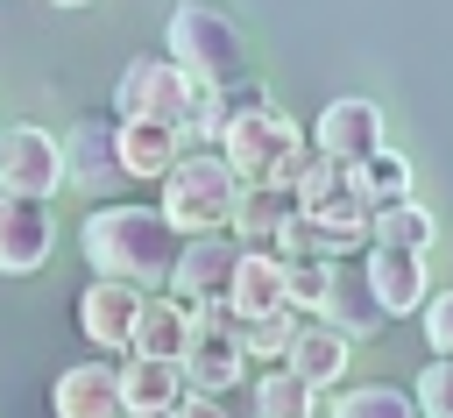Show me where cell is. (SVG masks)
<instances>
[{"label": "cell", "mask_w": 453, "mask_h": 418, "mask_svg": "<svg viewBox=\"0 0 453 418\" xmlns=\"http://www.w3.org/2000/svg\"><path fill=\"white\" fill-rule=\"evenodd\" d=\"M418 418H453V354H432L418 375Z\"/></svg>", "instance_id": "28"}, {"label": "cell", "mask_w": 453, "mask_h": 418, "mask_svg": "<svg viewBox=\"0 0 453 418\" xmlns=\"http://www.w3.org/2000/svg\"><path fill=\"white\" fill-rule=\"evenodd\" d=\"M142 305H149V290H134V283H120V276H92L85 298H78V326H85L92 347H127Z\"/></svg>", "instance_id": "13"}, {"label": "cell", "mask_w": 453, "mask_h": 418, "mask_svg": "<svg viewBox=\"0 0 453 418\" xmlns=\"http://www.w3.org/2000/svg\"><path fill=\"white\" fill-rule=\"evenodd\" d=\"M361 269H368V283H375V305H382L389 319H411V312H425V298H432V269H425V255H418V248H382V241H368Z\"/></svg>", "instance_id": "12"}, {"label": "cell", "mask_w": 453, "mask_h": 418, "mask_svg": "<svg viewBox=\"0 0 453 418\" xmlns=\"http://www.w3.org/2000/svg\"><path fill=\"white\" fill-rule=\"evenodd\" d=\"M78 248H85V262L99 276H120L134 290H156V283H170L184 234L163 220V205H99L85 220Z\"/></svg>", "instance_id": "1"}, {"label": "cell", "mask_w": 453, "mask_h": 418, "mask_svg": "<svg viewBox=\"0 0 453 418\" xmlns=\"http://www.w3.org/2000/svg\"><path fill=\"white\" fill-rule=\"evenodd\" d=\"M326 326H340L347 340H368V333H382V305H375V283H368V269L361 262H347V255H333V290H326V312H319Z\"/></svg>", "instance_id": "15"}, {"label": "cell", "mask_w": 453, "mask_h": 418, "mask_svg": "<svg viewBox=\"0 0 453 418\" xmlns=\"http://www.w3.org/2000/svg\"><path fill=\"white\" fill-rule=\"evenodd\" d=\"M50 411H57V418H127V404H120V368H106V361L64 368V375L50 383Z\"/></svg>", "instance_id": "14"}, {"label": "cell", "mask_w": 453, "mask_h": 418, "mask_svg": "<svg viewBox=\"0 0 453 418\" xmlns=\"http://www.w3.org/2000/svg\"><path fill=\"white\" fill-rule=\"evenodd\" d=\"M418 319H425V340H432V354H453V290H432Z\"/></svg>", "instance_id": "29"}, {"label": "cell", "mask_w": 453, "mask_h": 418, "mask_svg": "<svg viewBox=\"0 0 453 418\" xmlns=\"http://www.w3.org/2000/svg\"><path fill=\"white\" fill-rule=\"evenodd\" d=\"M191 99H198V78H191L184 64H170V57H134V64L120 71V85H113L120 120H163V128H177V135H184V120H191Z\"/></svg>", "instance_id": "6"}, {"label": "cell", "mask_w": 453, "mask_h": 418, "mask_svg": "<svg viewBox=\"0 0 453 418\" xmlns=\"http://www.w3.org/2000/svg\"><path fill=\"white\" fill-rule=\"evenodd\" d=\"M326 418H418V397L396 383H354L326 404Z\"/></svg>", "instance_id": "24"}, {"label": "cell", "mask_w": 453, "mask_h": 418, "mask_svg": "<svg viewBox=\"0 0 453 418\" xmlns=\"http://www.w3.org/2000/svg\"><path fill=\"white\" fill-rule=\"evenodd\" d=\"M191 347V305L184 298H149L142 319H134V340L127 354H156V361H184Z\"/></svg>", "instance_id": "20"}, {"label": "cell", "mask_w": 453, "mask_h": 418, "mask_svg": "<svg viewBox=\"0 0 453 418\" xmlns=\"http://www.w3.org/2000/svg\"><path fill=\"white\" fill-rule=\"evenodd\" d=\"M184 390H205V397H226L248 368V347H241V312L226 298L212 305H191V347H184Z\"/></svg>", "instance_id": "4"}, {"label": "cell", "mask_w": 453, "mask_h": 418, "mask_svg": "<svg viewBox=\"0 0 453 418\" xmlns=\"http://www.w3.org/2000/svg\"><path fill=\"white\" fill-rule=\"evenodd\" d=\"M354 191H361L368 205H396V198H411V156L375 149L368 163H354Z\"/></svg>", "instance_id": "25"}, {"label": "cell", "mask_w": 453, "mask_h": 418, "mask_svg": "<svg viewBox=\"0 0 453 418\" xmlns=\"http://www.w3.org/2000/svg\"><path fill=\"white\" fill-rule=\"evenodd\" d=\"M255 418H319V390L276 361V368L255 383Z\"/></svg>", "instance_id": "23"}, {"label": "cell", "mask_w": 453, "mask_h": 418, "mask_svg": "<svg viewBox=\"0 0 453 418\" xmlns=\"http://www.w3.org/2000/svg\"><path fill=\"white\" fill-rule=\"evenodd\" d=\"M241 248H248V241H241L234 227H219V234H184L177 269H170V298H184V305H212V298H226Z\"/></svg>", "instance_id": "8"}, {"label": "cell", "mask_w": 453, "mask_h": 418, "mask_svg": "<svg viewBox=\"0 0 453 418\" xmlns=\"http://www.w3.org/2000/svg\"><path fill=\"white\" fill-rule=\"evenodd\" d=\"M326 290H333V255H297V262H283V298H290V312H326Z\"/></svg>", "instance_id": "26"}, {"label": "cell", "mask_w": 453, "mask_h": 418, "mask_svg": "<svg viewBox=\"0 0 453 418\" xmlns=\"http://www.w3.org/2000/svg\"><path fill=\"white\" fill-rule=\"evenodd\" d=\"M184 397V368L156 361V354H127L120 361V404L127 418H170V404Z\"/></svg>", "instance_id": "17"}, {"label": "cell", "mask_w": 453, "mask_h": 418, "mask_svg": "<svg viewBox=\"0 0 453 418\" xmlns=\"http://www.w3.org/2000/svg\"><path fill=\"white\" fill-rule=\"evenodd\" d=\"M297 326H304V312H269V319H241V347L255 354V361H283L290 354V340H297Z\"/></svg>", "instance_id": "27"}, {"label": "cell", "mask_w": 453, "mask_h": 418, "mask_svg": "<svg viewBox=\"0 0 453 418\" xmlns=\"http://www.w3.org/2000/svg\"><path fill=\"white\" fill-rule=\"evenodd\" d=\"M297 220V191L290 184H241L234 198V234L248 248H276V234Z\"/></svg>", "instance_id": "19"}, {"label": "cell", "mask_w": 453, "mask_h": 418, "mask_svg": "<svg viewBox=\"0 0 453 418\" xmlns=\"http://www.w3.org/2000/svg\"><path fill=\"white\" fill-rule=\"evenodd\" d=\"M50 7H92V0H50Z\"/></svg>", "instance_id": "31"}, {"label": "cell", "mask_w": 453, "mask_h": 418, "mask_svg": "<svg viewBox=\"0 0 453 418\" xmlns=\"http://www.w3.org/2000/svg\"><path fill=\"white\" fill-rule=\"evenodd\" d=\"M226 305H234L241 319L283 312V305H290V298H283V255H276V248H241L234 283H226Z\"/></svg>", "instance_id": "16"}, {"label": "cell", "mask_w": 453, "mask_h": 418, "mask_svg": "<svg viewBox=\"0 0 453 418\" xmlns=\"http://www.w3.org/2000/svg\"><path fill=\"white\" fill-rule=\"evenodd\" d=\"M64 184H71V170H64V135H50V128H35V120L0 128V191L50 205Z\"/></svg>", "instance_id": "7"}, {"label": "cell", "mask_w": 453, "mask_h": 418, "mask_svg": "<svg viewBox=\"0 0 453 418\" xmlns=\"http://www.w3.org/2000/svg\"><path fill=\"white\" fill-rule=\"evenodd\" d=\"M297 149H304L297 120H290V113H276L269 99H262V106H248V113H234V120H226V135H219V156L234 163V177H241V184H276L283 156H297Z\"/></svg>", "instance_id": "5"}, {"label": "cell", "mask_w": 453, "mask_h": 418, "mask_svg": "<svg viewBox=\"0 0 453 418\" xmlns=\"http://www.w3.org/2000/svg\"><path fill=\"white\" fill-rule=\"evenodd\" d=\"M311 149H319L326 163H340V170L368 163V156L382 149V106L361 99V92L326 99V113H319V128H311Z\"/></svg>", "instance_id": "9"}, {"label": "cell", "mask_w": 453, "mask_h": 418, "mask_svg": "<svg viewBox=\"0 0 453 418\" xmlns=\"http://www.w3.org/2000/svg\"><path fill=\"white\" fill-rule=\"evenodd\" d=\"M432 234H439V220L418 205V198H396V205H375V227H368V241H382V248H432Z\"/></svg>", "instance_id": "22"}, {"label": "cell", "mask_w": 453, "mask_h": 418, "mask_svg": "<svg viewBox=\"0 0 453 418\" xmlns=\"http://www.w3.org/2000/svg\"><path fill=\"white\" fill-rule=\"evenodd\" d=\"M64 170H71V191H85V198H106L113 184H127V163H120V120L85 113V120L64 135Z\"/></svg>", "instance_id": "10"}, {"label": "cell", "mask_w": 453, "mask_h": 418, "mask_svg": "<svg viewBox=\"0 0 453 418\" xmlns=\"http://www.w3.org/2000/svg\"><path fill=\"white\" fill-rule=\"evenodd\" d=\"M184 156V135L163 128V120H120V163L127 177H170Z\"/></svg>", "instance_id": "21"}, {"label": "cell", "mask_w": 453, "mask_h": 418, "mask_svg": "<svg viewBox=\"0 0 453 418\" xmlns=\"http://www.w3.org/2000/svg\"><path fill=\"white\" fill-rule=\"evenodd\" d=\"M234 198H241V177L219 149H184L177 170L163 177V220L177 234H219L234 227Z\"/></svg>", "instance_id": "3"}, {"label": "cell", "mask_w": 453, "mask_h": 418, "mask_svg": "<svg viewBox=\"0 0 453 418\" xmlns=\"http://www.w3.org/2000/svg\"><path fill=\"white\" fill-rule=\"evenodd\" d=\"M57 248V220L42 198H14L0 191V276H35Z\"/></svg>", "instance_id": "11"}, {"label": "cell", "mask_w": 453, "mask_h": 418, "mask_svg": "<svg viewBox=\"0 0 453 418\" xmlns=\"http://www.w3.org/2000/svg\"><path fill=\"white\" fill-rule=\"evenodd\" d=\"M163 43H170V64H184L198 85H241V71H248V35L212 0H177Z\"/></svg>", "instance_id": "2"}, {"label": "cell", "mask_w": 453, "mask_h": 418, "mask_svg": "<svg viewBox=\"0 0 453 418\" xmlns=\"http://www.w3.org/2000/svg\"><path fill=\"white\" fill-rule=\"evenodd\" d=\"M170 418H226V397H205V390H184L170 404Z\"/></svg>", "instance_id": "30"}, {"label": "cell", "mask_w": 453, "mask_h": 418, "mask_svg": "<svg viewBox=\"0 0 453 418\" xmlns=\"http://www.w3.org/2000/svg\"><path fill=\"white\" fill-rule=\"evenodd\" d=\"M347 354H354V340H347L340 326L304 319V326H297V340H290V354H283V368H290V375H304L311 390H326V383H340V375H347Z\"/></svg>", "instance_id": "18"}]
</instances>
